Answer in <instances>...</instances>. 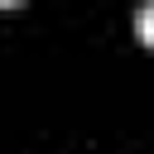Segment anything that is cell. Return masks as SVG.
Returning <instances> with one entry per match:
<instances>
[{
	"mask_svg": "<svg viewBox=\"0 0 154 154\" xmlns=\"http://www.w3.org/2000/svg\"><path fill=\"white\" fill-rule=\"evenodd\" d=\"M135 34H140V43H144V48H154V0H144V5H140V14H135Z\"/></svg>",
	"mask_w": 154,
	"mask_h": 154,
	"instance_id": "obj_1",
	"label": "cell"
},
{
	"mask_svg": "<svg viewBox=\"0 0 154 154\" xmlns=\"http://www.w3.org/2000/svg\"><path fill=\"white\" fill-rule=\"evenodd\" d=\"M14 5H24V0H0V10H14Z\"/></svg>",
	"mask_w": 154,
	"mask_h": 154,
	"instance_id": "obj_2",
	"label": "cell"
}]
</instances>
